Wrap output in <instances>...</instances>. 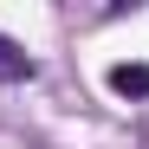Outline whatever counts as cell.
Returning <instances> with one entry per match:
<instances>
[{
    "label": "cell",
    "mask_w": 149,
    "mask_h": 149,
    "mask_svg": "<svg viewBox=\"0 0 149 149\" xmlns=\"http://www.w3.org/2000/svg\"><path fill=\"white\" fill-rule=\"evenodd\" d=\"M110 91L117 97H149V65H130V58L110 65Z\"/></svg>",
    "instance_id": "1"
},
{
    "label": "cell",
    "mask_w": 149,
    "mask_h": 149,
    "mask_svg": "<svg viewBox=\"0 0 149 149\" xmlns=\"http://www.w3.org/2000/svg\"><path fill=\"white\" fill-rule=\"evenodd\" d=\"M19 78H33V58L19 52L7 33H0V84H19Z\"/></svg>",
    "instance_id": "2"
}]
</instances>
